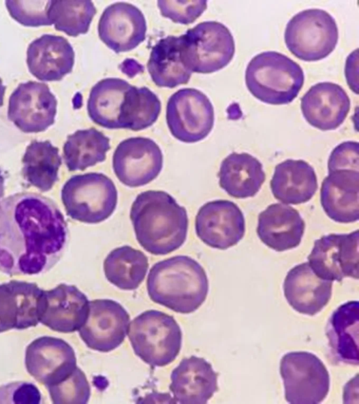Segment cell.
Masks as SVG:
<instances>
[{
  "instance_id": "3957f363",
  "label": "cell",
  "mask_w": 359,
  "mask_h": 404,
  "mask_svg": "<svg viewBox=\"0 0 359 404\" xmlns=\"http://www.w3.org/2000/svg\"><path fill=\"white\" fill-rule=\"evenodd\" d=\"M147 289L150 299L177 313L190 314L205 302L209 283L203 267L187 255L159 261L149 270Z\"/></svg>"
},
{
  "instance_id": "484cf974",
  "label": "cell",
  "mask_w": 359,
  "mask_h": 404,
  "mask_svg": "<svg viewBox=\"0 0 359 404\" xmlns=\"http://www.w3.org/2000/svg\"><path fill=\"white\" fill-rule=\"evenodd\" d=\"M270 187L279 201L298 205L311 200L318 186L316 172L309 163L286 159L275 167Z\"/></svg>"
},
{
  "instance_id": "d6986e66",
  "label": "cell",
  "mask_w": 359,
  "mask_h": 404,
  "mask_svg": "<svg viewBox=\"0 0 359 404\" xmlns=\"http://www.w3.org/2000/svg\"><path fill=\"white\" fill-rule=\"evenodd\" d=\"M301 110L305 120L321 130H332L345 121L351 100L339 84L325 81L312 86L301 98Z\"/></svg>"
},
{
  "instance_id": "7402d4cb",
  "label": "cell",
  "mask_w": 359,
  "mask_h": 404,
  "mask_svg": "<svg viewBox=\"0 0 359 404\" xmlns=\"http://www.w3.org/2000/svg\"><path fill=\"white\" fill-rule=\"evenodd\" d=\"M74 57L67 39L46 34L29 43L27 65L29 72L40 81H60L72 71Z\"/></svg>"
},
{
  "instance_id": "4dcf8cb0",
  "label": "cell",
  "mask_w": 359,
  "mask_h": 404,
  "mask_svg": "<svg viewBox=\"0 0 359 404\" xmlns=\"http://www.w3.org/2000/svg\"><path fill=\"white\" fill-rule=\"evenodd\" d=\"M25 180L41 191L50 190L58 180L62 158L57 147L48 140H33L27 147L22 159Z\"/></svg>"
},
{
  "instance_id": "ab89813d",
  "label": "cell",
  "mask_w": 359,
  "mask_h": 404,
  "mask_svg": "<svg viewBox=\"0 0 359 404\" xmlns=\"http://www.w3.org/2000/svg\"><path fill=\"white\" fill-rule=\"evenodd\" d=\"M41 396L32 383L18 382L0 386V403L38 404Z\"/></svg>"
},
{
  "instance_id": "30bf717a",
  "label": "cell",
  "mask_w": 359,
  "mask_h": 404,
  "mask_svg": "<svg viewBox=\"0 0 359 404\" xmlns=\"http://www.w3.org/2000/svg\"><path fill=\"white\" fill-rule=\"evenodd\" d=\"M165 117L172 135L186 143L205 139L212 131L215 122L214 108L210 99L192 88L180 89L169 97Z\"/></svg>"
},
{
  "instance_id": "603a6c76",
  "label": "cell",
  "mask_w": 359,
  "mask_h": 404,
  "mask_svg": "<svg viewBox=\"0 0 359 404\" xmlns=\"http://www.w3.org/2000/svg\"><path fill=\"white\" fill-rule=\"evenodd\" d=\"M332 282L318 276L308 262L301 263L287 272L283 283L284 295L296 311L313 316L329 302Z\"/></svg>"
},
{
  "instance_id": "2e32d148",
  "label": "cell",
  "mask_w": 359,
  "mask_h": 404,
  "mask_svg": "<svg viewBox=\"0 0 359 404\" xmlns=\"http://www.w3.org/2000/svg\"><path fill=\"white\" fill-rule=\"evenodd\" d=\"M25 363L29 374L46 388L65 379L77 367L73 348L50 336L38 337L27 346Z\"/></svg>"
},
{
  "instance_id": "6da1fadb",
  "label": "cell",
  "mask_w": 359,
  "mask_h": 404,
  "mask_svg": "<svg viewBox=\"0 0 359 404\" xmlns=\"http://www.w3.org/2000/svg\"><path fill=\"white\" fill-rule=\"evenodd\" d=\"M67 222L52 199L20 192L0 201V271L39 275L60 260L66 248Z\"/></svg>"
},
{
  "instance_id": "9c48e42d",
  "label": "cell",
  "mask_w": 359,
  "mask_h": 404,
  "mask_svg": "<svg viewBox=\"0 0 359 404\" xmlns=\"http://www.w3.org/2000/svg\"><path fill=\"white\" fill-rule=\"evenodd\" d=\"M285 398L292 404L321 403L330 390L327 368L316 355L308 351L285 354L280 363Z\"/></svg>"
},
{
  "instance_id": "74e56055",
  "label": "cell",
  "mask_w": 359,
  "mask_h": 404,
  "mask_svg": "<svg viewBox=\"0 0 359 404\" xmlns=\"http://www.w3.org/2000/svg\"><path fill=\"white\" fill-rule=\"evenodd\" d=\"M161 14L183 25L194 22L207 8L206 1H158Z\"/></svg>"
},
{
  "instance_id": "8992f818",
  "label": "cell",
  "mask_w": 359,
  "mask_h": 404,
  "mask_svg": "<svg viewBox=\"0 0 359 404\" xmlns=\"http://www.w3.org/2000/svg\"><path fill=\"white\" fill-rule=\"evenodd\" d=\"M61 199L67 215L74 220L97 224L114 212L118 192L114 182L101 173L72 176L64 184Z\"/></svg>"
},
{
  "instance_id": "5bb4252c",
  "label": "cell",
  "mask_w": 359,
  "mask_h": 404,
  "mask_svg": "<svg viewBox=\"0 0 359 404\" xmlns=\"http://www.w3.org/2000/svg\"><path fill=\"white\" fill-rule=\"evenodd\" d=\"M129 323L128 313L118 302L98 299L89 301L87 318L78 331L88 348L109 352L123 342Z\"/></svg>"
},
{
  "instance_id": "836d02e7",
  "label": "cell",
  "mask_w": 359,
  "mask_h": 404,
  "mask_svg": "<svg viewBox=\"0 0 359 404\" xmlns=\"http://www.w3.org/2000/svg\"><path fill=\"white\" fill-rule=\"evenodd\" d=\"M161 110L158 96L147 87L131 86L121 105L119 116L120 128L134 131L151 126Z\"/></svg>"
},
{
  "instance_id": "8fae6325",
  "label": "cell",
  "mask_w": 359,
  "mask_h": 404,
  "mask_svg": "<svg viewBox=\"0 0 359 404\" xmlns=\"http://www.w3.org/2000/svg\"><path fill=\"white\" fill-rule=\"evenodd\" d=\"M358 229L349 234L325 235L315 241L308 263L318 276L325 280L358 279Z\"/></svg>"
},
{
  "instance_id": "9a60e30c",
  "label": "cell",
  "mask_w": 359,
  "mask_h": 404,
  "mask_svg": "<svg viewBox=\"0 0 359 404\" xmlns=\"http://www.w3.org/2000/svg\"><path fill=\"white\" fill-rule=\"evenodd\" d=\"M195 230L197 236L207 245L226 250L243 238L245 217L240 208L232 201H208L196 214Z\"/></svg>"
},
{
  "instance_id": "cb8c5ba5",
  "label": "cell",
  "mask_w": 359,
  "mask_h": 404,
  "mask_svg": "<svg viewBox=\"0 0 359 404\" xmlns=\"http://www.w3.org/2000/svg\"><path fill=\"white\" fill-rule=\"evenodd\" d=\"M320 203L325 214L339 223L359 219V171L337 170L328 173L320 187Z\"/></svg>"
},
{
  "instance_id": "f1b7e54d",
  "label": "cell",
  "mask_w": 359,
  "mask_h": 404,
  "mask_svg": "<svg viewBox=\"0 0 359 404\" xmlns=\"http://www.w3.org/2000/svg\"><path fill=\"white\" fill-rule=\"evenodd\" d=\"M147 69L158 87L172 88L189 82L192 72L182 60L180 36H168L157 41L151 48Z\"/></svg>"
},
{
  "instance_id": "ac0fdd59",
  "label": "cell",
  "mask_w": 359,
  "mask_h": 404,
  "mask_svg": "<svg viewBox=\"0 0 359 404\" xmlns=\"http://www.w3.org/2000/svg\"><path fill=\"white\" fill-rule=\"evenodd\" d=\"M88 309L87 296L76 286L60 283L43 290L40 323L58 332H73L85 323Z\"/></svg>"
},
{
  "instance_id": "1f68e13d",
  "label": "cell",
  "mask_w": 359,
  "mask_h": 404,
  "mask_svg": "<svg viewBox=\"0 0 359 404\" xmlns=\"http://www.w3.org/2000/svg\"><path fill=\"white\" fill-rule=\"evenodd\" d=\"M110 149L109 138L96 128L77 130L67 136L63 158L69 171L84 170L105 161Z\"/></svg>"
},
{
  "instance_id": "f546056e",
  "label": "cell",
  "mask_w": 359,
  "mask_h": 404,
  "mask_svg": "<svg viewBox=\"0 0 359 404\" xmlns=\"http://www.w3.org/2000/svg\"><path fill=\"white\" fill-rule=\"evenodd\" d=\"M131 85L119 78H105L91 88L87 102L90 119L108 129H119L121 105Z\"/></svg>"
},
{
  "instance_id": "83f0119b",
  "label": "cell",
  "mask_w": 359,
  "mask_h": 404,
  "mask_svg": "<svg viewBox=\"0 0 359 404\" xmlns=\"http://www.w3.org/2000/svg\"><path fill=\"white\" fill-rule=\"evenodd\" d=\"M219 184L229 196L246 198L255 196L265 181L262 163L250 154L233 152L221 163Z\"/></svg>"
},
{
  "instance_id": "277c9868",
  "label": "cell",
  "mask_w": 359,
  "mask_h": 404,
  "mask_svg": "<svg viewBox=\"0 0 359 404\" xmlns=\"http://www.w3.org/2000/svg\"><path fill=\"white\" fill-rule=\"evenodd\" d=\"M250 93L262 102L283 105L292 102L304 82L303 69L285 55L265 51L254 56L245 73Z\"/></svg>"
},
{
  "instance_id": "d4e9b609",
  "label": "cell",
  "mask_w": 359,
  "mask_h": 404,
  "mask_svg": "<svg viewBox=\"0 0 359 404\" xmlns=\"http://www.w3.org/2000/svg\"><path fill=\"white\" fill-rule=\"evenodd\" d=\"M304 229L305 222L299 211L287 204H271L258 216V237L264 244L277 252L297 247Z\"/></svg>"
},
{
  "instance_id": "7bdbcfd3",
  "label": "cell",
  "mask_w": 359,
  "mask_h": 404,
  "mask_svg": "<svg viewBox=\"0 0 359 404\" xmlns=\"http://www.w3.org/2000/svg\"><path fill=\"white\" fill-rule=\"evenodd\" d=\"M5 331H6L5 329L4 328V327L0 323V332H4Z\"/></svg>"
},
{
  "instance_id": "44dd1931",
  "label": "cell",
  "mask_w": 359,
  "mask_h": 404,
  "mask_svg": "<svg viewBox=\"0 0 359 404\" xmlns=\"http://www.w3.org/2000/svg\"><path fill=\"white\" fill-rule=\"evenodd\" d=\"M217 377L209 362L191 356L172 370L169 389L177 403L205 404L218 390Z\"/></svg>"
},
{
  "instance_id": "e575fe53",
  "label": "cell",
  "mask_w": 359,
  "mask_h": 404,
  "mask_svg": "<svg viewBox=\"0 0 359 404\" xmlns=\"http://www.w3.org/2000/svg\"><path fill=\"white\" fill-rule=\"evenodd\" d=\"M95 14L91 1H50L48 9L55 29L74 37L88 32Z\"/></svg>"
},
{
  "instance_id": "d6a6232c",
  "label": "cell",
  "mask_w": 359,
  "mask_h": 404,
  "mask_svg": "<svg viewBox=\"0 0 359 404\" xmlns=\"http://www.w3.org/2000/svg\"><path fill=\"white\" fill-rule=\"evenodd\" d=\"M148 267V258L145 254L129 245L113 249L103 264L106 278L124 290L137 288L144 281Z\"/></svg>"
},
{
  "instance_id": "7a4b0ae2",
  "label": "cell",
  "mask_w": 359,
  "mask_h": 404,
  "mask_svg": "<svg viewBox=\"0 0 359 404\" xmlns=\"http://www.w3.org/2000/svg\"><path fill=\"white\" fill-rule=\"evenodd\" d=\"M130 217L137 242L152 255L170 253L187 239V210L164 191L139 194L131 206Z\"/></svg>"
},
{
  "instance_id": "e0dca14e",
  "label": "cell",
  "mask_w": 359,
  "mask_h": 404,
  "mask_svg": "<svg viewBox=\"0 0 359 404\" xmlns=\"http://www.w3.org/2000/svg\"><path fill=\"white\" fill-rule=\"evenodd\" d=\"M97 31L101 41L113 51L128 52L144 41L147 22L142 11L135 6L116 2L103 11Z\"/></svg>"
},
{
  "instance_id": "f35d334b",
  "label": "cell",
  "mask_w": 359,
  "mask_h": 404,
  "mask_svg": "<svg viewBox=\"0 0 359 404\" xmlns=\"http://www.w3.org/2000/svg\"><path fill=\"white\" fill-rule=\"evenodd\" d=\"M359 144L355 141L340 143L330 153L327 161L328 173L337 170H359Z\"/></svg>"
},
{
  "instance_id": "5b68a950",
  "label": "cell",
  "mask_w": 359,
  "mask_h": 404,
  "mask_svg": "<svg viewBox=\"0 0 359 404\" xmlns=\"http://www.w3.org/2000/svg\"><path fill=\"white\" fill-rule=\"evenodd\" d=\"M128 338L135 354L152 367H162L175 361L182 341L175 319L157 310H147L129 324Z\"/></svg>"
},
{
  "instance_id": "8d00e7d4",
  "label": "cell",
  "mask_w": 359,
  "mask_h": 404,
  "mask_svg": "<svg viewBox=\"0 0 359 404\" xmlns=\"http://www.w3.org/2000/svg\"><path fill=\"white\" fill-rule=\"evenodd\" d=\"M50 1H6L11 16L27 27L51 25L48 16Z\"/></svg>"
},
{
  "instance_id": "4fadbf2b",
  "label": "cell",
  "mask_w": 359,
  "mask_h": 404,
  "mask_svg": "<svg viewBox=\"0 0 359 404\" xmlns=\"http://www.w3.org/2000/svg\"><path fill=\"white\" fill-rule=\"evenodd\" d=\"M57 100L43 83H21L9 97L8 119L21 131L36 133L55 122Z\"/></svg>"
},
{
  "instance_id": "ffe728a7",
  "label": "cell",
  "mask_w": 359,
  "mask_h": 404,
  "mask_svg": "<svg viewBox=\"0 0 359 404\" xmlns=\"http://www.w3.org/2000/svg\"><path fill=\"white\" fill-rule=\"evenodd\" d=\"M43 290L35 283L13 280L0 285V323L6 331L40 323Z\"/></svg>"
},
{
  "instance_id": "52a82bcc",
  "label": "cell",
  "mask_w": 359,
  "mask_h": 404,
  "mask_svg": "<svg viewBox=\"0 0 359 404\" xmlns=\"http://www.w3.org/2000/svg\"><path fill=\"white\" fill-rule=\"evenodd\" d=\"M180 39L182 60L191 72H217L227 66L235 54L231 31L217 21L200 22L180 35Z\"/></svg>"
},
{
  "instance_id": "4316f807",
  "label": "cell",
  "mask_w": 359,
  "mask_h": 404,
  "mask_svg": "<svg viewBox=\"0 0 359 404\" xmlns=\"http://www.w3.org/2000/svg\"><path fill=\"white\" fill-rule=\"evenodd\" d=\"M359 304L351 301L339 306L326 326L330 354L337 363L358 365Z\"/></svg>"
},
{
  "instance_id": "ba28073f",
  "label": "cell",
  "mask_w": 359,
  "mask_h": 404,
  "mask_svg": "<svg viewBox=\"0 0 359 404\" xmlns=\"http://www.w3.org/2000/svg\"><path fill=\"white\" fill-rule=\"evenodd\" d=\"M338 39L336 20L320 8L306 9L295 14L288 21L284 33L290 52L306 62L327 57L335 49Z\"/></svg>"
},
{
  "instance_id": "60d3db41",
  "label": "cell",
  "mask_w": 359,
  "mask_h": 404,
  "mask_svg": "<svg viewBox=\"0 0 359 404\" xmlns=\"http://www.w3.org/2000/svg\"><path fill=\"white\" fill-rule=\"evenodd\" d=\"M5 177L2 170L0 168V199L3 198L5 190Z\"/></svg>"
},
{
  "instance_id": "b9f144b4",
  "label": "cell",
  "mask_w": 359,
  "mask_h": 404,
  "mask_svg": "<svg viewBox=\"0 0 359 404\" xmlns=\"http://www.w3.org/2000/svg\"><path fill=\"white\" fill-rule=\"evenodd\" d=\"M6 91V86L3 84L2 79L0 78V107L4 105V97Z\"/></svg>"
},
{
  "instance_id": "d590c367",
  "label": "cell",
  "mask_w": 359,
  "mask_h": 404,
  "mask_svg": "<svg viewBox=\"0 0 359 404\" xmlns=\"http://www.w3.org/2000/svg\"><path fill=\"white\" fill-rule=\"evenodd\" d=\"M53 403H87L90 387L84 372L79 368L63 381L47 387Z\"/></svg>"
},
{
  "instance_id": "7c38bea8",
  "label": "cell",
  "mask_w": 359,
  "mask_h": 404,
  "mask_svg": "<svg viewBox=\"0 0 359 404\" xmlns=\"http://www.w3.org/2000/svg\"><path fill=\"white\" fill-rule=\"evenodd\" d=\"M163 164V156L159 146L144 137L123 140L116 147L112 157L116 177L129 187H142L155 180Z\"/></svg>"
}]
</instances>
